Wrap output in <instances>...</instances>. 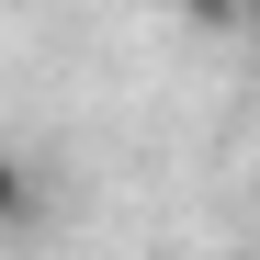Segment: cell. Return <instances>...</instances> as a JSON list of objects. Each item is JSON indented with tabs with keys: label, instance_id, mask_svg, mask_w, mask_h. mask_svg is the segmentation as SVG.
I'll use <instances>...</instances> for the list:
<instances>
[{
	"label": "cell",
	"instance_id": "obj_1",
	"mask_svg": "<svg viewBox=\"0 0 260 260\" xmlns=\"http://www.w3.org/2000/svg\"><path fill=\"white\" fill-rule=\"evenodd\" d=\"M34 215H46V170H34L23 147H0V238H23Z\"/></svg>",
	"mask_w": 260,
	"mask_h": 260
},
{
	"label": "cell",
	"instance_id": "obj_2",
	"mask_svg": "<svg viewBox=\"0 0 260 260\" xmlns=\"http://www.w3.org/2000/svg\"><path fill=\"white\" fill-rule=\"evenodd\" d=\"M170 12H181V23H192V34H238V23H249V12H260V0H170Z\"/></svg>",
	"mask_w": 260,
	"mask_h": 260
}]
</instances>
